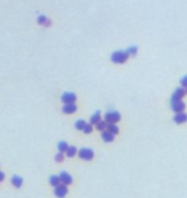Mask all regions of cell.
<instances>
[{
	"label": "cell",
	"instance_id": "1",
	"mask_svg": "<svg viewBox=\"0 0 187 198\" xmlns=\"http://www.w3.org/2000/svg\"><path fill=\"white\" fill-rule=\"evenodd\" d=\"M128 54L127 51H122V50H118V51H114L113 54H111L110 59L111 61L115 63V64H124L127 60H128Z\"/></svg>",
	"mask_w": 187,
	"mask_h": 198
},
{
	"label": "cell",
	"instance_id": "2",
	"mask_svg": "<svg viewBox=\"0 0 187 198\" xmlns=\"http://www.w3.org/2000/svg\"><path fill=\"white\" fill-rule=\"evenodd\" d=\"M77 156L81 159V160H85V161H91V160L94 159L95 153L91 148H87V147H83L81 149H78V153Z\"/></svg>",
	"mask_w": 187,
	"mask_h": 198
},
{
	"label": "cell",
	"instance_id": "3",
	"mask_svg": "<svg viewBox=\"0 0 187 198\" xmlns=\"http://www.w3.org/2000/svg\"><path fill=\"white\" fill-rule=\"evenodd\" d=\"M121 119H122V116L118 111H108L104 116V120L108 123H111V124H117Z\"/></svg>",
	"mask_w": 187,
	"mask_h": 198
},
{
	"label": "cell",
	"instance_id": "4",
	"mask_svg": "<svg viewBox=\"0 0 187 198\" xmlns=\"http://www.w3.org/2000/svg\"><path fill=\"white\" fill-rule=\"evenodd\" d=\"M68 194V185H64V184H59L54 188V196L58 198H64L67 197Z\"/></svg>",
	"mask_w": 187,
	"mask_h": 198
},
{
	"label": "cell",
	"instance_id": "5",
	"mask_svg": "<svg viewBox=\"0 0 187 198\" xmlns=\"http://www.w3.org/2000/svg\"><path fill=\"white\" fill-rule=\"evenodd\" d=\"M170 108H172V110L174 113H182V111H185V109H186V104L182 100H172Z\"/></svg>",
	"mask_w": 187,
	"mask_h": 198
},
{
	"label": "cell",
	"instance_id": "6",
	"mask_svg": "<svg viewBox=\"0 0 187 198\" xmlns=\"http://www.w3.org/2000/svg\"><path fill=\"white\" fill-rule=\"evenodd\" d=\"M77 101V96L74 95L73 92H66L62 95V102L66 104H74Z\"/></svg>",
	"mask_w": 187,
	"mask_h": 198
},
{
	"label": "cell",
	"instance_id": "7",
	"mask_svg": "<svg viewBox=\"0 0 187 198\" xmlns=\"http://www.w3.org/2000/svg\"><path fill=\"white\" fill-rule=\"evenodd\" d=\"M59 178H60V183L64 185H71L73 183V178L67 173V171H62L59 174Z\"/></svg>",
	"mask_w": 187,
	"mask_h": 198
},
{
	"label": "cell",
	"instance_id": "8",
	"mask_svg": "<svg viewBox=\"0 0 187 198\" xmlns=\"http://www.w3.org/2000/svg\"><path fill=\"white\" fill-rule=\"evenodd\" d=\"M173 121L177 123V124H183L187 121V114L186 113H176V115L173 116Z\"/></svg>",
	"mask_w": 187,
	"mask_h": 198
},
{
	"label": "cell",
	"instance_id": "9",
	"mask_svg": "<svg viewBox=\"0 0 187 198\" xmlns=\"http://www.w3.org/2000/svg\"><path fill=\"white\" fill-rule=\"evenodd\" d=\"M185 95H186V90L183 87H178L174 90V92L172 95V100H182Z\"/></svg>",
	"mask_w": 187,
	"mask_h": 198
},
{
	"label": "cell",
	"instance_id": "10",
	"mask_svg": "<svg viewBox=\"0 0 187 198\" xmlns=\"http://www.w3.org/2000/svg\"><path fill=\"white\" fill-rule=\"evenodd\" d=\"M101 140H103L104 142H106V143H110V142L114 141V134L105 129V130L101 132Z\"/></svg>",
	"mask_w": 187,
	"mask_h": 198
},
{
	"label": "cell",
	"instance_id": "11",
	"mask_svg": "<svg viewBox=\"0 0 187 198\" xmlns=\"http://www.w3.org/2000/svg\"><path fill=\"white\" fill-rule=\"evenodd\" d=\"M62 111L64 114H73L77 111V106H76V104H66L63 106Z\"/></svg>",
	"mask_w": 187,
	"mask_h": 198
},
{
	"label": "cell",
	"instance_id": "12",
	"mask_svg": "<svg viewBox=\"0 0 187 198\" xmlns=\"http://www.w3.org/2000/svg\"><path fill=\"white\" fill-rule=\"evenodd\" d=\"M10 183H12V185L15 187V188H21L23 184V179H22V176H19V175H13L12 179H10Z\"/></svg>",
	"mask_w": 187,
	"mask_h": 198
},
{
	"label": "cell",
	"instance_id": "13",
	"mask_svg": "<svg viewBox=\"0 0 187 198\" xmlns=\"http://www.w3.org/2000/svg\"><path fill=\"white\" fill-rule=\"evenodd\" d=\"M37 23L41 24V26H46V27H49V26L51 24V20L47 17H45V15H39V17H37Z\"/></svg>",
	"mask_w": 187,
	"mask_h": 198
},
{
	"label": "cell",
	"instance_id": "14",
	"mask_svg": "<svg viewBox=\"0 0 187 198\" xmlns=\"http://www.w3.org/2000/svg\"><path fill=\"white\" fill-rule=\"evenodd\" d=\"M77 153H78V149H77L76 147H74V146H69L64 155H66L67 157H71V159H72V157H74V156H77Z\"/></svg>",
	"mask_w": 187,
	"mask_h": 198
},
{
	"label": "cell",
	"instance_id": "15",
	"mask_svg": "<svg viewBox=\"0 0 187 198\" xmlns=\"http://www.w3.org/2000/svg\"><path fill=\"white\" fill-rule=\"evenodd\" d=\"M100 120H101V113H100V111H96V113L90 118V124H92V125L95 124L96 125Z\"/></svg>",
	"mask_w": 187,
	"mask_h": 198
},
{
	"label": "cell",
	"instance_id": "16",
	"mask_svg": "<svg viewBox=\"0 0 187 198\" xmlns=\"http://www.w3.org/2000/svg\"><path fill=\"white\" fill-rule=\"evenodd\" d=\"M49 183H50V185L51 187H55L56 185H59L60 184V178H59V175H51L50 178H49Z\"/></svg>",
	"mask_w": 187,
	"mask_h": 198
},
{
	"label": "cell",
	"instance_id": "17",
	"mask_svg": "<svg viewBox=\"0 0 187 198\" xmlns=\"http://www.w3.org/2000/svg\"><path fill=\"white\" fill-rule=\"evenodd\" d=\"M106 130H109L110 133H113V134H118L119 133V128L117 124H111V123H108V125H106Z\"/></svg>",
	"mask_w": 187,
	"mask_h": 198
},
{
	"label": "cell",
	"instance_id": "18",
	"mask_svg": "<svg viewBox=\"0 0 187 198\" xmlns=\"http://www.w3.org/2000/svg\"><path fill=\"white\" fill-rule=\"evenodd\" d=\"M68 143L67 142H64V141H60L59 143H58V151L62 152V153H66V151L68 149Z\"/></svg>",
	"mask_w": 187,
	"mask_h": 198
},
{
	"label": "cell",
	"instance_id": "19",
	"mask_svg": "<svg viewBox=\"0 0 187 198\" xmlns=\"http://www.w3.org/2000/svg\"><path fill=\"white\" fill-rule=\"evenodd\" d=\"M86 124H87V123L85 120L79 119V120H77L76 123H74V128H76L77 130H83V128H85V125H86Z\"/></svg>",
	"mask_w": 187,
	"mask_h": 198
},
{
	"label": "cell",
	"instance_id": "20",
	"mask_svg": "<svg viewBox=\"0 0 187 198\" xmlns=\"http://www.w3.org/2000/svg\"><path fill=\"white\" fill-rule=\"evenodd\" d=\"M106 125H108V121H105V120H100L98 124H96V129L100 130V132H103L106 129Z\"/></svg>",
	"mask_w": 187,
	"mask_h": 198
},
{
	"label": "cell",
	"instance_id": "21",
	"mask_svg": "<svg viewBox=\"0 0 187 198\" xmlns=\"http://www.w3.org/2000/svg\"><path fill=\"white\" fill-rule=\"evenodd\" d=\"M126 51H127L128 56H136L137 55V47L136 46H130Z\"/></svg>",
	"mask_w": 187,
	"mask_h": 198
},
{
	"label": "cell",
	"instance_id": "22",
	"mask_svg": "<svg viewBox=\"0 0 187 198\" xmlns=\"http://www.w3.org/2000/svg\"><path fill=\"white\" fill-rule=\"evenodd\" d=\"M85 134H90V133L92 132V124H90V123H87L86 125H85V128H83V130H82Z\"/></svg>",
	"mask_w": 187,
	"mask_h": 198
},
{
	"label": "cell",
	"instance_id": "23",
	"mask_svg": "<svg viewBox=\"0 0 187 198\" xmlns=\"http://www.w3.org/2000/svg\"><path fill=\"white\" fill-rule=\"evenodd\" d=\"M64 157H66V155H64V153H62V152H59V153H56V155H55L54 160H55L56 162H63Z\"/></svg>",
	"mask_w": 187,
	"mask_h": 198
},
{
	"label": "cell",
	"instance_id": "24",
	"mask_svg": "<svg viewBox=\"0 0 187 198\" xmlns=\"http://www.w3.org/2000/svg\"><path fill=\"white\" fill-rule=\"evenodd\" d=\"M181 86H182L183 88H186V87H187V76H185L182 79H181Z\"/></svg>",
	"mask_w": 187,
	"mask_h": 198
},
{
	"label": "cell",
	"instance_id": "25",
	"mask_svg": "<svg viewBox=\"0 0 187 198\" xmlns=\"http://www.w3.org/2000/svg\"><path fill=\"white\" fill-rule=\"evenodd\" d=\"M4 179H5V174L3 173V171H0V183H2Z\"/></svg>",
	"mask_w": 187,
	"mask_h": 198
},
{
	"label": "cell",
	"instance_id": "26",
	"mask_svg": "<svg viewBox=\"0 0 187 198\" xmlns=\"http://www.w3.org/2000/svg\"><path fill=\"white\" fill-rule=\"evenodd\" d=\"M185 90H186V95H187V87H186V88H185Z\"/></svg>",
	"mask_w": 187,
	"mask_h": 198
}]
</instances>
